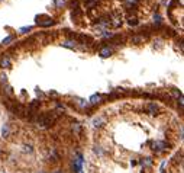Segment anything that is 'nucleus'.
Returning <instances> with one entry per match:
<instances>
[{"mask_svg":"<svg viewBox=\"0 0 184 173\" xmlns=\"http://www.w3.org/2000/svg\"><path fill=\"white\" fill-rule=\"evenodd\" d=\"M38 124H39L41 127H44V128L51 127V125L54 124V118H52L51 115H48V114H44L41 118L38 119Z\"/></svg>","mask_w":184,"mask_h":173,"instance_id":"nucleus-1","label":"nucleus"},{"mask_svg":"<svg viewBox=\"0 0 184 173\" xmlns=\"http://www.w3.org/2000/svg\"><path fill=\"white\" fill-rule=\"evenodd\" d=\"M36 23L39 26H51V25H54V19L46 16V15H41V16L36 17Z\"/></svg>","mask_w":184,"mask_h":173,"instance_id":"nucleus-2","label":"nucleus"},{"mask_svg":"<svg viewBox=\"0 0 184 173\" xmlns=\"http://www.w3.org/2000/svg\"><path fill=\"white\" fill-rule=\"evenodd\" d=\"M165 148H167V144L163 143V141H157V143L152 144V150H154V151H157V153L164 151Z\"/></svg>","mask_w":184,"mask_h":173,"instance_id":"nucleus-3","label":"nucleus"},{"mask_svg":"<svg viewBox=\"0 0 184 173\" xmlns=\"http://www.w3.org/2000/svg\"><path fill=\"white\" fill-rule=\"evenodd\" d=\"M100 55L103 57V58H107V57L112 55V50H110L109 47H103V48L100 50Z\"/></svg>","mask_w":184,"mask_h":173,"instance_id":"nucleus-4","label":"nucleus"},{"mask_svg":"<svg viewBox=\"0 0 184 173\" xmlns=\"http://www.w3.org/2000/svg\"><path fill=\"white\" fill-rule=\"evenodd\" d=\"M148 112H149V115H157L158 114V106L155 103H149L148 105Z\"/></svg>","mask_w":184,"mask_h":173,"instance_id":"nucleus-5","label":"nucleus"},{"mask_svg":"<svg viewBox=\"0 0 184 173\" xmlns=\"http://www.w3.org/2000/svg\"><path fill=\"white\" fill-rule=\"evenodd\" d=\"M15 112H16L17 115H21V116H23V115L26 114V109H25V106H22V105H16V106H15Z\"/></svg>","mask_w":184,"mask_h":173,"instance_id":"nucleus-6","label":"nucleus"},{"mask_svg":"<svg viewBox=\"0 0 184 173\" xmlns=\"http://www.w3.org/2000/svg\"><path fill=\"white\" fill-rule=\"evenodd\" d=\"M9 66H10V60H9V57H3V58L0 60V67L2 68H7Z\"/></svg>","mask_w":184,"mask_h":173,"instance_id":"nucleus-7","label":"nucleus"},{"mask_svg":"<svg viewBox=\"0 0 184 173\" xmlns=\"http://www.w3.org/2000/svg\"><path fill=\"white\" fill-rule=\"evenodd\" d=\"M9 134H10V128H9V125H4V127L2 128V135H3V138H7Z\"/></svg>","mask_w":184,"mask_h":173,"instance_id":"nucleus-8","label":"nucleus"},{"mask_svg":"<svg viewBox=\"0 0 184 173\" xmlns=\"http://www.w3.org/2000/svg\"><path fill=\"white\" fill-rule=\"evenodd\" d=\"M100 95H93L92 97H90V103H93V105H96V103H99L100 102Z\"/></svg>","mask_w":184,"mask_h":173,"instance_id":"nucleus-9","label":"nucleus"},{"mask_svg":"<svg viewBox=\"0 0 184 173\" xmlns=\"http://www.w3.org/2000/svg\"><path fill=\"white\" fill-rule=\"evenodd\" d=\"M103 122H105V121H103L101 118H96L94 121H93V125H94L96 128H99V127H101V124Z\"/></svg>","mask_w":184,"mask_h":173,"instance_id":"nucleus-10","label":"nucleus"},{"mask_svg":"<svg viewBox=\"0 0 184 173\" xmlns=\"http://www.w3.org/2000/svg\"><path fill=\"white\" fill-rule=\"evenodd\" d=\"M63 47H67V48H74V47H75V42H74V41H64V42H63Z\"/></svg>","mask_w":184,"mask_h":173,"instance_id":"nucleus-11","label":"nucleus"},{"mask_svg":"<svg viewBox=\"0 0 184 173\" xmlns=\"http://www.w3.org/2000/svg\"><path fill=\"white\" fill-rule=\"evenodd\" d=\"M141 163H142V166H151L152 165V159H151V157H147V159H144Z\"/></svg>","mask_w":184,"mask_h":173,"instance_id":"nucleus-12","label":"nucleus"},{"mask_svg":"<svg viewBox=\"0 0 184 173\" xmlns=\"http://www.w3.org/2000/svg\"><path fill=\"white\" fill-rule=\"evenodd\" d=\"M0 83H2V85H6V83H7V76L3 74V73L0 74Z\"/></svg>","mask_w":184,"mask_h":173,"instance_id":"nucleus-13","label":"nucleus"},{"mask_svg":"<svg viewBox=\"0 0 184 173\" xmlns=\"http://www.w3.org/2000/svg\"><path fill=\"white\" fill-rule=\"evenodd\" d=\"M38 106H39V102H38V101H32V103H31V109L35 111Z\"/></svg>","mask_w":184,"mask_h":173,"instance_id":"nucleus-14","label":"nucleus"},{"mask_svg":"<svg viewBox=\"0 0 184 173\" xmlns=\"http://www.w3.org/2000/svg\"><path fill=\"white\" fill-rule=\"evenodd\" d=\"M73 131H75V132H80V131H81L80 124H74V125H73Z\"/></svg>","mask_w":184,"mask_h":173,"instance_id":"nucleus-15","label":"nucleus"},{"mask_svg":"<svg viewBox=\"0 0 184 173\" xmlns=\"http://www.w3.org/2000/svg\"><path fill=\"white\" fill-rule=\"evenodd\" d=\"M171 92H172V95H174V96H176V97H180V96H181V92H178L177 89H172Z\"/></svg>","mask_w":184,"mask_h":173,"instance_id":"nucleus-16","label":"nucleus"},{"mask_svg":"<svg viewBox=\"0 0 184 173\" xmlns=\"http://www.w3.org/2000/svg\"><path fill=\"white\" fill-rule=\"evenodd\" d=\"M23 148H25L26 153H32V151H34V150H32V146H25Z\"/></svg>","mask_w":184,"mask_h":173,"instance_id":"nucleus-17","label":"nucleus"},{"mask_svg":"<svg viewBox=\"0 0 184 173\" xmlns=\"http://www.w3.org/2000/svg\"><path fill=\"white\" fill-rule=\"evenodd\" d=\"M29 31H31V26H28V28H21L22 34H26V32H29Z\"/></svg>","mask_w":184,"mask_h":173,"instance_id":"nucleus-18","label":"nucleus"},{"mask_svg":"<svg viewBox=\"0 0 184 173\" xmlns=\"http://www.w3.org/2000/svg\"><path fill=\"white\" fill-rule=\"evenodd\" d=\"M12 41H13V37H7V38L3 41V44H9V42H12Z\"/></svg>","mask_w":184,"mask_h":173,"instance_id":"nucleus-19","label":"nucleus"},{"mask_svg":"<svg viewBox=\"0 0 184 173\" xmlns=\"http://www.w3.org/2000/svg\"><path fill=\"white\" fill-rule=\"evenodd\" d=\"M136 23H138V22H136L135 17H130V19H129V25H136Z\"/></svg>","mask_w":184,"mask_h":173,"instance_id":"nucleus-20","label":"nucleus"},{"mask_svg":"<svg viewBox=\"0 0 184 173\" xmlns=\"http://www.w3.org/2000/svg\"><path fill=\"white\" fill-rule=\"evenodd\" d=\"M64 4H65V2H64V0H57V6H58V7L64 6Z\"/></svg>","mask_w":184,"mask_h":173,"instance_id":"nucleus-21","label":"nucleus"},{"mask_svg":"<svg viewBox=\"0 0 184 173\" xmlns=\"http://www.w3.org/2000/svg\"><path fill=\"white\" fill-rule=\"evenodd\" d=\"M128 2H129V3H136L138 0H128Z\"/></svg>","mask_w":184,"mask_h":173,"instance_id":"nucleus-22","label":"nucleus"},{"mask_svg":"<svg viewBox=\"0 0 184 173\" xmlns=\"http://www.w3.org/2000/svg\"><path fill=\"white\" fill-rule=\"evenodd\" d=\"M59 173H63V172H59Z\"/></svg>","mask_w":184,"mask_h":173,"instance_id":"nucleus-23","label":"nucleus"},{"mask_svg":"<svg viewBox=\"0 0 184 173\" xmlns=\"http://www.w3.org/2000/svg\"><path fill=\"white\" fill-rule=\"evenodd\" d=\"M164 173H167V172H164Z\"/></svg>","mask_w":184,"mask_h":173,"instance_id":"nucleus-24","label":"nucleus"}]
</instances>
